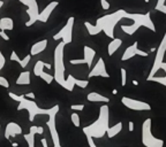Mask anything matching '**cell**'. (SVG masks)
<instances>
[{"mask_svg": "<svg viewBox=\"0 0 166 147\" xmlns=\"http://www.w3.org/2000/svg\"><path fill=\"white\" fill-rule=\"evenodd\" d=\"M31 57H33L31 54H28V55H25V59H22V60H21L20 65L22 67V68H25V67L29 65V62H30V60H31Z\"/></svg>", "mask_w": 166, "mask_h": 147, "instance_id": "cell-30", "label": "cell"}, {"mask_svg": "<svg viewBox=\"0 0 166 147\" xmlns=\"http://www.w3.org/2000/svg\"><path fill=\"white\" fill-rule=\"evenodd\" d=\"M47 47V39H43V40H39L35 43L33 46H31V49H30V54L31 55H38L41 54L42 52H44L45 49Z\"/></svg>", "mask_w": 166, "mask_h": 147, "instance_id": "cell-18", "label": "cell"}, {"mask_svg": "<svg viewBox=\"0 0 166 147\" xmlns=\"http://www.w3.org/2000/svg\"><path fill=\"white\" fill-rule=\"evenodd\" d=\"M25 109L29 113V121L34 122L35 117L37 115H49L50 109H43L39 108L38 105L34 101V99L27 98L25 94H23V98L21 99V101L19 102V106H17V110Z\"/></svg>", "mask_w": 166, "mask_h": 147, "instance_id": "cell-5", "label": "cell"}, {"mask_svg": "<svg viewBox=\"0 0 166 147\" xmlns=\"http://www.w3.org/2000/svg\"><path fill=\"white\" fill-rule=\"evenodd\" d=\"M122 45V40L120 39V38H115L114 37L113 39H112V41L109 44V46H107V52H109V55L110 57H112L115 52H117L118 49L120 48V46Z\"/></svg>", "mask_w": 166, "mask_h": 147, "instance_id": "cell-19", "label": "cell"}, {"mask_svg": "<svg viewBox=\"0 0 166 147\" xmlns=\"http://www.w3.org/2000/svg\"><path fill=\"white\" fill-rule=\"evenodd\" d=\"M0 37L4 39V40H9V37L6 35V32H5V30H0Z\"/></svg>", "mask_w": 166, "mask_h": 147, "instance_id": "cell-38", "label": "cell"}, {"mask_svg": "<svg viewBox=\"0 0 166 147\" xmlns=\"http://www.w3.org/2000/svg\"><path fill=\"white\" fill-rule=\"evenodd\" d=\"M144 1H146V2H149V0H144Z\"/></svg>", "mask_w": 166, "mask_h": 147, "instance_id": "cell-46", "label": "cell"}, {"mask_svg": "<svg viewBox=\"0 0 166 147\" xmlns=\"http://www.w3.org/2000/svg\"><path fill=\"white\" fill-rule=\"evenodd\" d=\"M133 84L134 85H138V82L137 81H133Z\"/></svg>", "mask_w": 166, "mask_h": 147, "instance_id": "cell-43", "label": "cell"}, {"mask_svg": "<svg viewBox=\"0 0 166 147\" xmlns=\"http://www.w3.org/2000/svg\"><path fill=\"white\" fill-rule=\"evenodd\" d=\"M43 132H44V129L42 127H37V125H34V127H31L29 129V133L23 136V137H25V140L29 145V147L35 146V136L42 135Z\"/></svg>", "mask_w": 166, "mask_h": 147, "instance_id": "cell-16", "label": "cell"}, {"mask_svg": "<svg viewBox=\"0 0 166 147\" xmlns=\"http://www.w3.org/2000/svg\"><path fill=\"white\" fill-rule=\"evenodd\" d=\"M58 5H59L58 1H51L50 4H47V6L39 13V15H38V21H39V22H43V23L47 22V20H49L50 16H51V14L53 13V10L58 7Z\"/></svg>", "mask_w": 166, "mask_h": 147, "instance_id": "cell-15", "label": "cell"}, {"mask_svg": "<svg viewBox=\"0 0 166 147\" xmlns=\"http://www.w3.org/2000/svg\"><path fill=\"white\" fill-rule=\"evenodd\" d=\"M5 63H6V59H5L4 54H2L1 49H0V70L5 67Z\"/></svg>", "mask_w": 166, "mask_h": 147, "instance_id": "cell-36", "label": "cell"}, {"mask_svg": "<svg viewBox=\"0 0 166 147\" xmlns=\"http://www.w3.org/2000/svg\"><path fill=\"white\" fill-rule=\"evenodd\" d=\"M70 109L72 110H83L84 109V105H72L70 106Z\"/></svg>", "mask_w": 166, "mask_h": 147, "instance_id": "cell-37", "label": "cell"}, {"mask_svg": "<svg viewBox=\"0 0 166 147\" xmlns=\"http://www.w3.org/2000/svg\"><path fill=\"white\" fill-rule=\"evenodd\" d=\"M122 105L127 108L132 110H150L151 106L148 102L140 101V100H135V99L128 98V97H122L121 98Z\"/></svg>", "mask_w": 166, "mask_h": 147, "instance_id": "cell-11", "label": "cell"}, {"mask_svg": "<svg viewBox=\"0 0 166 147\" xmlns=\"http://www.w3.org/2000/svg\"><path fill=\"white\" fill-rule=\"evenodd\" d=\"M75 79H76V78L74 77L73 75H68L67 78H66V85L64 89H66V90L69 91V92H72V91L74 90V87L76 86V84H75Z\"/></svg>", "mask_w": 166, "mask_h": 147, "instance_id": "cell-25", "label": "cell"}, {"mask_svg": "<svg viewBox=\"0 0 166 147\" xmlns=\"http://www.w3.org/2000/svg\"><path fill=\"white\" fill-rule=\"evenodd\" d=\"M59 105L53 106L52 108H50V113H49V121L46 122V125L50 130V135L52 138L53 141V146L54 147H60V138H59V133L57 130V124H56V116H57L58 111H59Z\"/></svg>", "mask_w": 166, "mask_h": 147, "instance_id": "cell-7", "label": "cell"}, {"mask_svg": "<svg viewBox=\"0 0 166 147\" xmlns=\"http://www.w3.org/2000/svg\"><path fill=\"white\" fill-rule=\"evenodd\" d=\"M91 77H104V78L110 77V74H107L105 61L103 60V57H99V60L96 62V65H93V68L90 70L89 78Z\"/></svg>", "mask_w": 166, "mask_h": 147, "instance_id": "cell-12", "label": "cell"}, {"mask_svg": "<svg viewBox=\"0 0 166 147\" xmlns=\"http://www.w3.org/2000/svg\"><path fill=\"white\" fill-rule=\"evenodd\" d=\"M151 119H146L142 124V144L146 147H163L164 140L156 138L151 132Z\"/></svg>", "mask_w": 166, "mask_h": 147, "instance_id": "cell-6", "label": "cell"}, {"mask_svg": "<svg viewBox=\"0 0 166 147\" xmlns=\"http://www.w3.org/2000/svg\"><path fill=\"white\" fill-rule=\"evenodd\" d=\"M41 143H42V145H43L44 147H47V146H49V145H47V141H46V138H42Z\"/></svg>", "mask_w": 166, "mask_h": 147, "instance_id": "cell-41", "label": "cell"}, {"mask_svg": "<svg viewBox=\"0 0 166 147\" xmlns=\"http://www.w3.org/2000/svg\"><path fill=\"white\" fill-rule=\"evenodd\" d=\"M0 85L2 86V87H5V89H8V87H9L8 81H7V79L4 77V76H0Z\"/></svg>", "mask_w": 166, "mask_h": 147, "instance_id": "cell-33", "label": "cell"}, {"mask_svg": "<svg viewBox=\"0 0 166 147\" xmlns=\"http://www.w3.org/2000/svg\"><path fill=\"white\" fill-rule=\"evenodd\" d=\"M70 120H72V123H73V124L76 128H79L80 125H81L80 116H79V114H77V113H72V115H70Z\"/></svg>", "mask_w": 166, "mask_h": 147, "instance_id": "cell-29", "label": "cell"}, {"mask_svg": "<svg viewBox=\"0 0 166 147\" xmlns=\"http://www.w3.org/2000/svg\"><path fill=\"white\" fill-rule=\"evenodd\" d=\"M165 53H166V33L164 38L162 39L160 41V45L159 47L157 48V53H156V57H155V61H154V65H152V68H151V71L149 74V78H151L152 76H155V74H157V71L160 69V65L162 63L164 62V57H165Z\"/></svg>", "mask_w": 166, "mask_h": 147, "instance_id": "cell-9", "label": "cell"}, {"mask_svg": "<svg viewBox=\"0 0 166 147\" xmlns=\"http://www.w3.org/2000/svg\"><path fill=\"white\" fill-rule=\"evenodd\" d=\"M74 22H75V19L74 17H69L68 20H67V22H66V24L64 25V28L53 36V39L54 40H62L66 45L69 44V43H72Z\"/></svg>", "mask_w": 166, "mask_h": 147, "instance_id": "cell-8", "label": "cell"}, {"mask_svg": "<svg viewBox=\"0 0 166 147\" xmlns=\"http://www.w3.org/2000/svg\"><path fill=\"white\" fill-rule=\"evenodd\" d=\"M126 19L133 21V24L130 25H121V30L127 35H134L137 31L141 27H146V28L150 29L151 31H156L155 24L152 20H151V15L150 13H146V14H140V13H128L126 14Z\"/></svg>", "mask_w": 166, "mask_h": 147, "instance_id": "cell-3", "label": "cell"}, {"mask_svg": "<svg viewBox=\"0 0 166 147\" xmlns=\"http://www.w3.org/2000/svg\"><path fill=\"white\" fill-rule=\"evenodd\" d=\"M128 130H129L130 132H132V131H134V122H132V121L128 123Z\"/></svg>", "mask_w": 166, "mask_h": 147, "instance_id": "cell-40", "label": "cell"}, {"mask_svg": "<svg viewBox=\"0 0 166 147\" xmlns=\"http://www.w3.org/2000/svg\"><path fill=\"white\" fill-rule=\"evenodd\" d=\"M44 68H45V62L41 61V60H38L36 62V65L34 67V74L36 75V76H41V74L44 71Z\"/></svg>", "mask_w": 166, "mask_h": 147, "instance_id": "cell-26", "label": "cell"}, {"mask_svg": "<svg viewBox=\"0 0 166 147\" xmlns=\"http://www.w3.org/2000/svg\"><path fill=\"white\" fill-rule=\"evenodd\" d=\"M83 55H84L83 59H84L85 61V65H88L89 68H91L93 59L96 57V51L93 48H91L90 46H84V48H83Z\"/></svg>", "mask_w": 166, "mask_h": 147, "instance_id": "cell-17", "label": "cell"}, {"mask_svg": "<svg viewBox=\"0 0 166 147\" xmlns=\"http://www.w3.org/2000/svg\"><path fill=\"white\" fill-rule=\"evenodd\" d=\"M135 55H140V57H148V53L144 52V51H142V49L138 48V43L137 41H135L133 45H130L128 48L125 51V53L122 55L121 60L122 61H126V60H129L132 57H134Z\"/></svg>", "mask_w": 166, "mask_h": 147, "instance_id": "cell-13", "label": "cell"}, {"mask_svg": "<svg viewBox=\"0 0 166 147\" xmlns=\"http://www.w3.org/2000/svg\"><path fill=\"white\" fill-rule=\"evenodd\" d=\"M110 110L109 107L104 105L99 109V116L98 119L90 125L83 128V132L87 137H92V138H103L107 132V129L110 128Z\"/></svg>", "mask_w": 166, "mask_h": 147, "instance_id": "cell-2", "label": "cell"}, {"mask_svg": "<svg viewBox=\"0 0 166 147\" xmlns=\"http://www.w3.org/2000/svg\"><path fill=\"white\" fill-rule=\"evenodd\" d=\"M14 29V22L11 17H2L0 19V30H13Z\"/></svg>", "mask_w": 166, "mask_h": 147, "instance_id": "cell-22", "label": "cell"}, {"mask_svg": "<svg viewBox=\"0 0 166 147\" xmlns=\"http://www.w3.org/2000/svg\"><path fill=\"white\" fill-rule=\"evenodd\" d=\"M160 69L164 70V73H165V76L164 77H157V76H152L151 78H149L148 81H152L155 83H159V84H162V85L166 86V62H163L162 65H160Z\"/></svg>", "mask_w": 166, "mask_h": 147, "instance_id": "cell-24", "label": "cell"}, {"mask_svg": "<svg viewBox=\"0 0 166 147\" xmlns=\"http://www.w3.org/2000/svg\"><path fill=\"white\" fill-rule=\"evenodd\" d=\"M126 12L125 9H118L117 12L111 13L109 15H104L101 16V19H98L96 21V24H91L89 22H85L84 25L89 35L91 36H95V35H98L99 32L105 33L106 36L113 39L114 38V27L117 23H119L122 19H126Z\"/></svg>", "mask_w": 166, "mask_h": 147, "instance_id": "cell-1", "label": "cell"}, {"mask_svg": "<svg viewBox=\"0 0 166 147\" xmlns=\"http://www.w3.org/2000/svg\"><path fill=\"white\" fill-rule=\"evenodd\" d=\"M12 146L16 147V146H19V144H17V143H13V144H12Z\"/></svg>", "mask_w": 166, "mask_h": 147, "instance_id": "cell-44", "label": "cell"}, {"mask_svg": "<svg viewBox=\"0 0 166 147\" xmlns=\"http://www.w3.org/2000/svg\"><path fill=\"white\" fill-rule=\"evenodd\" d=\"M70 65H85L84 59H74V60H70L69 61Z\"/></svg>", "mask_w": 166, "mask_h": 147, "instance_id": "cell-34", "label": "cell"}, {"mask_svg": "<svg viewBox=\"0 0 166 147\" xmlns=\"http://www.w3.org/2000/svg\"><path fill=\"white\" fill-rule=\"evenodd\" d=\"M65 43L61 40L57 45L54 49V55H53V60H54V81L59 84L60 86L65 87L66 85V78H65V63H64V49H65Z\"/></svg>", "mask_w": 166, "mask_h": 147, "instance_id": "cell-4", "label": "cell"}, {"mask_svg": "<svg viewBox=\"0 0 166 147\" xmlns=\"http://www.w3.org/2000/svg\"><path fill=\"white\" fill-rule=\"evenodd\" d=\"M121 130H122V123L119 122L118 124L113 125L112 128H109V129H107V132H106V135H107L109 138H113V137H115L118 133H120Z\"/></svg>", "mask_w": 166, "mask_h": 147, "instance_id": "cell-23", "label": "cell"}, {"mask_svg": "<svg viewBox=\"0 0 166 147\" xmlns=\"http://www.w3.org/2000/svg\"><path fill=\"white\" fill-rule=\"evenodd\" d=\"M21 60H22V59H20V57H19V55L16 54V52H15V51H12V53H11V61H15V62H17V63L20 65Z\"/></svg>", "mask_w": 166, "mask_h": 147, "instance_id": "cell-32", "label": "cell"}, {"mask_svg": "<svg viewBox=\"0 0 166 147\" xmlns=\"http://www.w3.org/2000/svg\"><path fill=\"white\" fill-rule=\"evenodd\" d=\"M45 68H47V69H51L52 67H51V65H49V63H45Z\"/></svg>", "mask_w": 166, "mask_h": 147, "instance_id": "cell-42", "label": "cell"}, {"mask_svg": "<svg viewBox=\"0 0 166 147\" xmlns=\"http://www.w3.org/2000/svg\"><path fill=\"white\" fill-rule=\"evenodd\" d=\"M87 99L91 102H109L110 99L103 94L98 93V92H90L88 95H87Z\"/></svg>", "mask_w": 166, "mask_h": 147, "instance_id": "cell-20", "label": "cell"}, {"mask_svg": "<svg viewBox=\"0 0 166 147\" xmlns=\"http://www.w3.org/2000/svg\"><path fill=\"white\" fill-rule=\"evenodd\" d=\"M120 73H121V85L125 86L127 84V70L125 68H121Z\"/></svg>", "mask_w": 166, "mask_h": 147, "instance_id": "cell-31", "label": "cell"}, {"mask_svg": "<svg viewBox=\"0 0 166 147\" xmlns=\"http://www.w3.org/2000/svg\"><path fill=\"white\" fill-rule=\"evenodd\" d=\"M165 2H166V0H157L156 9H157L158 12L166 14V5H165Z\"/></svg>", "mask_w": 166, "mask_h": 147, "instance_id": "cell-28", "label": "cell"}, {"mask_svg": "<svg viewBox=\"0 0 166 147\" xmlns=\"http://www.w3.org/2000/svg\"><path fill=\"white\" fill-rule=\"evenodd\" d=\"M25 97H27V98H29V99H34V100H35V93H33V92H29V93H25Z\"/></svg>", "mask_w": 166, "mask_h": 147, "instance_id": "cell-39", "label": "cell"}, {"mask_svg": "<svg viewBox=\"0 0 166 147\" xmlns=\"http://www.w3.org/2000/svg\"><path fill=\"white\" fill-rule=\"evenodd\" d=\"M30 81H31V78H30V71H23L17 77L16 84L17 85H29Z\"/></svg>", "mask_w": 166, "mask_h": 147, "instance_id": "cell-21", "label": "cell"}, {"mask_svg": "<svg viewBox=\"0 0 166 147\" xmlns=\"http://www.w3.org/2000/svg\"><path fill=\"white\" fill-rule=\"evenodd\" d=\"M101 8L104 9V10H107L111 7V5H110V2L107 0H101Z\"/></svg>", "mask_w": 166, "mask_h": 147, "instance_id": "cell-35", "label": "cell"}, {"mask_svg": "<svg viewBox=\"0 0 166 147\" xmlns=\"http://www.w3.org/2000/svg\"><path fill=\"white\" fill-rule=\"evenodd\" d=\"M2 5H4V1H2V0H0V8L2 7Z\"/></svg>", "mask_w": 166, "mask_h": 147, "instance_id": "cell-45", "label": "cell"}, {"mask_svg": "<svg viewBox=\"0 0 166 147\" xmlns=\"http://www.w3.org/2000/svg\"><path fill=\"white\" fill-rule=\"evenodd\" d=\"M21 4L27 6V14L29 15V21L25 22L27 27H31V25L38 21V4H37V0H19Z\"/></svg>", "mask_w": 166, "mask_h": 147, "instance_id": "cell-10", "label": "cell"}, {"mask_svg": "<svg viewBox=\"0 0 166 147\" xmlns=\"http://www.w3.org/2000/svg\"><path fill=\"white\" fill-rule=\"evenodd\" d=\"M0 129H1V125H0Z\"/></svg>", "mask_w": 166, "mask_h": 147, "instance_id": "cell-47", "label": "cell"}, {"mask_svg": "<svg viewBox=\"0 0 166 147\" xmlns=\"http://www.w3.org/2000/svg\"><path fill=\"white\" fill-rule=\"evenodd\" d=\"M39 77H41L45 83H47V84H51V83L54 81V76L51 75V74L45 73V71H43V73L41 74V76H39Z\"/></svg>", "mask_w": 166, "mask_h": 147, "instance_id": "cell-27", "label": "cell"}, {"mask_svg": "<svg viewBox=\"0 0 166 147\" xmlns=\"http://www.w3.org/2000/svg\"><path fill=\"white\" fill-rule=\"evenodd\" d=\"M19 135H22V128L15 122H9L6 125L5 129V138L9 140L11 138H14Z\"/></svg>", "mask_w": 166, "mask_h": 147, "instance_id": "cell-14", "label": "cell"}]
</instances>
